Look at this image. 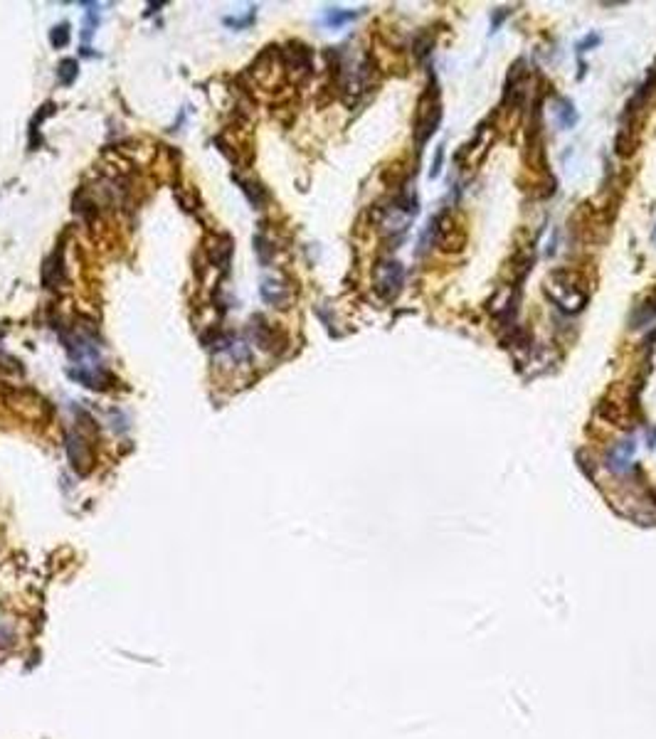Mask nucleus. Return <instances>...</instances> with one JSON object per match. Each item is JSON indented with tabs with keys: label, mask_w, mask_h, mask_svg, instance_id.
I'll list each match as a JSON object with an SVG mask.
<instances>
[{
	"label": "nucleus",
	"mask_w": 656,
	"mask_h": 739,
	"mask_svg": "<svg viewBox=\"0 0 656 739\" xmlns=\"http://www.w3.org/2000/svg\"><path fill=\"white\" fill-rule=\"evenodd\" d=\"M441 121V104H439V91H437L435 79L430 82L427 91L419 99V119H417V131H414V143H417V151L422 153L424 143L430 141L435 135L437 126Z\"/></svg>",
	"instance_id": "nucleus-1"
},
{
	"label": "nucleus",
	"mask_w": 656,
	"mask_h": 739,
	"mask_svg": "<svg viewBox=\"0 0 656 739\" xmlns=\"http://www.w3.org/2000/svg\"><path fill=\"white\" fill-rule=\"evenodd\" d=\"M430 232L435 234V247L444 249V252H459L466 242L464 230H462L459 220L449 209H444L441 215L435 217V222L430 225Z\"/></svg>",
	"instance_id": "nucleus-2"
},
{
	"label": "nucleus",
	"mask_w": 656,
	"mask_h": 739,
	"mask_svg": "<svg viewBox=\"0 0 656 739\" xmlns=\"http://www.w3.org/2000/svg\"><path fill=\"white\" fill-rule=\"evenodd\" d=\"M402 281H405V269H402L400 261L395 259H385L375 266V288L383 299H395L400 294Z\"/></svg>",
	"instance_id": "nucleus-3"
},
{
	"label": "nucleus",
	"mask_w": 656,
	"mask_h": 739,
	"mask_svg": "<svg viewBox=\"0 0 656 739\" xmlns=\"http://www.w3.org/2000/svg\"><path fill=\"white\" fill-rule=\"evenodd\" d=\"M553 281H558V286H545V291H553L555 288V294H550V299L555 301V303L561 306L563 310H567V313H575V310H580L585 303H587V294H585L583 288L575 286V283H565V271H561V274H553Z\"/></svg>",
	"instance_id": "nucleus-4"
},
{
	"label": "nucleus",
	"mask_w": 656,
	"mask_h": 739,
	"mask_svg": "<svg viewBox=\"0 0 656 739\" xmlns=\"http://www.w3.org/2000/svg\"><path fill=\"white\" fill-rule=\"evenodd\" d=\"M64 444H67V458H69V463H72V469L80 476L89 474L91 466H94V453H91L89 436H84L80 429L69 431Z\"/></svg>",
	"instance_id": "nucleus-5"
},
{
	"label": "nucleus",
	"mask_w": 656,
	"mask_h": 739,
	"mask_svg": "<svg viewBox=\"0 0 656 739\" xmlns=\"http://www.w3.org/2000/svg\"><path fill=\"white\" fill-rule=\"evenodd\" d=\"M69 375H72L74 380H80L82 384H86V387H91V390H107L109 384L113 382L111 373H107V370H104V367H99V365H96V367L94 365H80L77 370H72Z\"/></svg>",
	"instance_id": "nucleus-6"
},
{
	"label": "nucleus",
	"mask_w": 656,
	"mask_h": 739,
	"mask_svg": "<svg viewBox=\"0 0 656 739\" xmlns=\"http://www.w3.org/2000/svg\"><path fill=\"white\" fill-rule=\"evenodd\" d=\"M259 291L262 299L269 306H277V308H286V303L291 301V286H286V281H282V279H264Z\"/></svg>",
	"instance_id": "nucleus-7"
},
{
	"label": "nucleus",
	"mask_w": 656,
	"mask_h": 739,
	"mask_svg": "<svg viewBox=\"0 0 656 739\" xmlns=\"http://www.w3.org/2000/svg\"><path fill=\"white\" fill-rule=\"evenodd\" d=\"M632 456H634V439H624L607 453V466H610L612 471H619V474H622V471L629 469Z\"/></svg>",
	"instance_id": "nucleus-8"
},
{
	"label": "nucleus",
	"mask_w": 656,
	"mask_h": 739,
	"mask_svg": "<svg viewBox=\"0 0 656 739\" xmlns=\"http://www.w3.org/2000/svg\"><path fill=\"white\" fill-rule=\"evenodd\" d=\"M249 330H252V338H255V343L259 345L262 350H274V345H277V330H274L264 318L262 316L252 318Z\"/></svg>",
	"instance_id": "nucleus-9"
},
{
	"label": "nucleus",
	"mask_w": 656,
	"mask_h": 739,
	"mask_svg": "<svg viewBox=\"0 0 656 739\" xmlns=\"http://www.w3.org/2000/svg\"><path fill=\"white\" fill-rule=\"evenodd\" d=\"M62 279H64V261H62V249H60L42 266V283L47 288H55L57 283H62Z\"/></svg>",
	"instance_id": "nucleus-10"
},
{
	"label": "nucleus",
	"mask_w": 656,
	"mask_h": 739,
	"mask_svg": "<svg viewBox=\"0 0 656 739\" xmlns=\"http://www.w3.org/2000/svg\"><path fill=\"white\" fill-rule=\"evenodd\" d=\"M77 69H80L77 59H62L60 67H57V79L62 82L64 86H69L74 79H77Z\"/></svg>",
	"instance_id": "nucleus-11"
},
{
	"label": "nucleus",
	"mask_w": 656,
	"mask_h": 739,
	"mask_svg": "<svg viewBox=\"0 0 656 739\" xmlns=\"http://www.w3.org/2000/svg\"><path fill=\"white\" fill-rule=\"evenodd\" d=\"M356 17H358V12H353V10H326V25L338 28V25L356 20Z\"/></svg>",
	"instance_id": "nucleus-12"
},
{
	"label": "nucleus",
	"mask_w": 656,
	"mask_h": 739,
	"mask_svg": "<svg viewBox=\"0 0 656 739\" xmlns=\"http://www.w3.org/2000/svg\"><path fill=\"white\" fill-rule=\"evenodd\" d=\"M50 42H52V47H57V50H60V47H67L69 45V25L62 23V25H57V28H52Z\"/></svg>",
	"instance_id": "nucleus-13"
},
{
	"label": "nucleus",
	"mask_w": 656,
	"mask_h": 739,
	"mask_svg": "<svg viewBox=\"0 0 656 739\" xmlns=\"http://www.w3.org/2000/svg\"><path fill=\"white\" fill-rule=\"evenodd\" d=\"M235 180H237L239 185H242V190H244V195L249 198V203L255 205V207H259V205H262V187L255 185V183L242 180V178H235Z\"/></svg>",
	"instance_id": "nucleus-14"
},
{
	"label": "nucleus",
	"mask_w": 656,
	"mask_h": 739,
	"mask_svg": "<svg viewBox=\"0 0 656 739\" xmlns=\"http://www.w3.org/2000/svg\"><path fill=\"white\" fill-rule=\"evenodd\" d=\"M561 116H563V126H565V129H570V126L577 121V113L570 102H561Z\"/></svg>",
	"instance_id": "nucleus-15"
},
{
	"label": "nucleus",
	"mask_w": 656,
	"mask_h": 739,
	"mask_svg": "<svg viewBox=\"0 0 656 739\" xmlns=\"http://www.w3.org/2000/svg\"><path fill=\"white\" fill-rule=\"evenodd\" d=\"M441 160H444V148L439 146V151H437V156H435V163H432L430 178H437V175H439V170H441Z\"/></svg>",
	"instance_id": "nucleus-16"
},
{
	"label": "nucleus",
	"mask_w": 656,
	"mask_h": 739,
	"mask_svg": "<svg viewBox=\"0 0 656 739\" xmlns=\"http://www.w3.org/2000/svg\"><path fill=\"white\" fill-rule=\"evenodd\" d=\"M590 45H600V37H597V35H587V37H585V40L577 45V52H587Z\"/></svg>",
	"instance_id": "nucleus-17"
},
{
	"label": "nucleus",
	"mask_w": 656,
	"mask_h": 739,
	"mask_svg": "<svg viewBox=\"0 0 656 739\" xmlns=\"http://www.w3.org/2000/svg\"><path fill=\"white\" fill-rule=\"evenodd\" d=\"M651 239H654V244H656V227H654V234H651Z\"/></svg>",
	"instance_id": "nucleus-18"
}]
</instances>
